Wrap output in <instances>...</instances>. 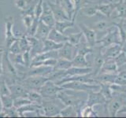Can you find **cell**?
<instances>
[{
    "label": "cell",
    "mask_w": 126,
    "mask_h": 118,
    "mask_svg": "<svg viewBox=\"0 0 126 118\" xmlns=\"http://www.w3.org/2000/svg\"><path fill=\"white\" fill-rule=\"evenodd\" d=\"M56 98L60 100L65 106L72 105L76 108L79 116H80V110L82 106L86 104V100H87L77 96L76 94H69L68 92V90L65 88L57 94Z\"/></svg>",
    "instance_id": "obj_1"
},
{
    "label": "cell",
    "mask_w": 126,
    "mask_h": 118,
    "mask_svg": "<svg viewBox=\"0 0 126 118\" xmlns=\"http://www.w3.org/2000/svg\"><path fill=\"white\" fill-rule=\"evenodd\" d=\"M125 94L124 93L121 94H113V98L110 101L106 102V105H104L106 109L108 115L110 117H114L117 116V114L119 112L120 109L125 105Z\"/></svg>",
    "instance_id": "obj_2"
},
{
    "label": "cell",
    "mask_w": 126,
    "mask_h": 118,
    "mask_svg": "<svg viewBox=\"0 0 126 118\" xmlns=\"http://www.w3.org/2000/svg\"><path fill=\"white\" fill-rule=\"evenodd\" d=\"M114 43H121V37L119 32H118V29L116 27V25L110 27L109 29L106 30V34L102 37L101 39H98L96 42V44L102 48H105V47L110 46Z\"/></svg>",
    "instance_id": "obj_3"
},
{
    "label": "cell",
    "mask_w": 126,
    "mask_h": 118,
    "mask_svg": "<svg viewBox=\"0 0 126 118\" xmlns=\"http://www.w3.org/2000/svg\"><path fill=\"white\" fill-rule=\"evenodd\" d=\"M63 88L73 91H80L88 94L93 90H98L100 88L99 84H90L80 81H70L61 85Z\"/></svg>",
    "instance_id": "obj_4"
},
{
    "label": "cell",
    "mask_w": 126,
    "mask_h": 118,
    "mask_svg": "<svg viewBox=\"0 0 126 118\" xmlns=\"http://www.w3.org/2000/svg\"><path fill=\"white\" fill-rule=\"evenodd\" d=\"M63 89L64 88L62 86H59L55 84V82L49 80L38 90V92L40 93L43 98L53 100L56 99L57 94Z\"/></svg>",
    "instance_id": "obj_5"
},
{
    "label": "cell",
    "mask_w": 126,
    "mask_h": 118,
    "mask_svg": "<svg viewBox=\"0 0 126 118\" xmlns=\"http://www.w3.org/2000/svg\"><path fill=\"white\" fill-rule=\"evenodd\" d=\"M14 18L12 17H7L5 19V49L6 50L9 49L14 42L18 40L14 32Z\"/></svg>",
    "instance_id": "obj_6"
},
{
    "label": "cell",
    "mask_w": 126,
    "mask_h": 118,
    "mask_svg": "<svg viewBox=\"0 0 126 118\" xmlns=\"http://www.w3.org/2000/svg\"><path fill=\"white\" fill-rule=\"evenodd\" d=\"M78 27L80 28V31L83 32V35L85 37L86 43L91 46L94 47L96 44L97 38H96V31L92 29L91 27L84 25L83 23L78 24Z\"/></svg>",
    "instance_id": "obj_7"
},
{
    "label": "cell",
    "mask_w": 126,
    "mask_h": 118,
    "mask_svg": "<svg viewBox=\"0 0 126 118\" xmlns=\"http://www.w3.org/2000/svg\"><path fill=\"white\" fill-rule=\"evenodd\" d=\"M58 58H62L72 61L77 54V47L69 42L64 43L63 46L58 50Z\"/></svg>",
    "instance_id": "obj_8"
},
{
    "label": "cell",
    "mask_w": 126,
    "mask_h": 118,
    "mask_svg": "<svg viewBox=\"0 0 126 118\" xmlns=\"http://www.w3.org/2000/svg\"><path fill=\"white\" fill-rule=\"evenodd\" d=\"M46 3L47 4V6H49L50 10L52 11L54 17L56 19V21L70 20L61 4H57L55 2L54 3L50 1H46Z\"/></svg>",
    "instance_id": "obj_9"
},
{
    "label": "cell",
    "mask_w": 126,
    "mask_h": 118,
    "mask_svg": "<svg viewBox=\"0 0 126 118\" xmlns=\"http://www.w3.org/2000/svg\"><path fill=\"white\" fill-rule=\"evenodd\" d=\"M106 103V100L102 94V93L98 90H93L88 93V97H87L86 104L90 106H94L96 105H105Z\"/></svg>",
    "instance_id": "obj_10"
},
{
    "label": "cell",
    "mask_w": 126,
    "mask_h": 118,
    "mask_svg": "<svg viewBox=\"0 0 126 118\" xmlns=\"http://www.w3.org/2000/svg\"><path fill=\"white\" fill-rule=\"evenodd\" d=\"M2 65H3V71H6L12 76L14 78L18 76V73L17 69H15L14 65H13V61L10 59V53L9 50L4 49L2 53Z\"/></svg>",
    "instance_id": "obj_11"
},
{
    "label": "cell",
    "mask_w": 126,
    "mask_h": 118,
    "mask_svg": "<svg viewBox=\"0 0 126 118\" xmlns=\"http://www.w3.org/2000/svg\"><path fill=\"white\" fill-rule=\"evenodd\" d=\"M42 107L43 116L45 117H55L59 115L62 109L61 107H59L54 102H51L50 101H45L44 98L42 103Z\"/></svg>",
    "instance_id": "obj_12"
},
{
    "label": "cell",
    "mask_w": 126,
    "mask_h": 118,
    "mask_svg": "<svg viewBox=\"0 0 126 118\" xmlns=\"http://www.w3.org/2000/svg\"><path fill=\"white\" fill-rule=\"evenodd\" d=\"M102 18L98 21L96 23L91 27L92 29H94L95 31H104L109 29L110 27L114 26L116 25V22L111 17H107L105 16H102Z\"/></svg>",
    "instance_id": "obj_13"
},
{
    "label": "cell",
    "mask_w": 126,
    "mask_h": 118,
    "mask_svg": "<svg viewBox=\"0 0 126 118\" xmlns=\"http://www.w3.org/2000/svg\"><path fill=\"white\" fill-rule=\"evenodd\" d=\"M9 88L10 90V95L14 99L17 98H28L29 96V90L18 83L14 82L13 84L9 85Z\"/></svg>",
    "instance_id": "obj_14"
},
{
    "label": "cell",
    "mask_w": 126,
    "mask_h": 118,
    "mask_svg": "<svg viewBox=\"0 0 126 118\" xmlns=\"http://www.w3.org/2000/svg\"><path fill=\"white\" fill-rule=\"evenodd\" d=\"M39 20L50 28H54L55 23H56V19L46 2L45 3H43V11Z\"/></svg>",
    "instance_id": "obj_15"
},
{
    "label": "cell",
    "mask_w": 126,
    "mask_h": 118,
    "mask_svg": "<svg viewBox=\"0 0 126 118\" xmlns=\"http://www.w3.org/2000/svg\"><path fill=\"white\" fill-rule=\"evenodd\" d=\"M122 50H123L122 44L114 43L105 48H102V53L106 58H115L122 52Z\"/></svg>",
    "instance_id": "obj_16"
},
{
    "label": "cell",
    "mask_w": 126,
    "mask_h": 118,
    "mask_svg": "<svg viewBox=\"0 0 126 118\" xmlns=\"http://www.w3.org/2000/svg\"><path fill=\"white\" fill-rule=\"evenodd\" d=\"M117 2H108V3H98V13L102 16L111 17L113 11L116 9Z\"/></svg>",
    "instance_id": "obj_17"
},
{
    "label": "cell",
    "mask_w": 126,
    "mask_h": 118,
    "mask_svg": "<svg viewBox=\"0 0 126 118\" xmlns=\"http://www.w3.org/2000/svg\"><path fill=\"white\" fill-rule=\"evenodd\" d=\"M118 71H119V68H118L114 58H106L100 73H117Z\"/></svg>",
    "instance_id": "obj_18"
},
{
    "label": "cell",
    "mask_w": 126,
    "mask_h": 118,
    "mask_svg": "<svg viewBox=\"0 0 126 118\" xmlns=\"http://www.w3.org/2000/svg\"><path fill=\"white\" fill-rule=\"evenodd\" d=\"M51 29H52V28L47 25L46 24H44L42 21L39 20L38 29H37L36 32H35V37L39 39V40H42V41L45 40V39H47V37H48L49 32Z\"/></svg>",
    "instance_id": "obj_19"
},
{
    "label": "cell",
    "mask_w": 126,
    "mask_h": 118,
    "mask_svg": "<svg viewBox=\"0 0 126 118\" xmlns=\"http://www.w3.org/2000/svg\"><path fill=\"white\" fill-rule=\"evenodd\" d=\"M98 3H96L93 1L92 2L85 5L80 10V13L82 14L84 16H86V17H92L98 13Z\"/></svg>",
    "instance_id": "obj_20"
},
{
    "label": "cell",
    "mask_w": 126,
    "mask_h": 118,
    "mask_svg": "<svg viewBox=\"0 0 126 118\" xmlns=\"http://www.w3.org/2000/svg\"><path fill=\"white\" fill-rule=\"evenodd\" d=\"M47 39L53 40L58 43H64L68 41V35H64V33H62L55 29L54 28H52L50 31Z\"/></svg>",
    "instance_id": "obj_21"
},
{
    "label": "cell",
    "mask_w": 126,
    "mask_h": 118,
    "mask_svg": "<svg viewBox=\"0 0 126 118\" xmlns=\"http://www.w3.org/2000/svg\"><path fill=\"white\" fill-rule=\"evenodd\" d=\"M92 67H75L72 66L65 71L66 76H75V75H84L92 73Z\"/></svg>",
    "instance_id": "obj_22"
},
{
    "label": "cell",
    "mask_w": 126,
    "mask_h": 118,
    "mask_svg": "<svg viewBox=\"0 0 126 118\" xmlns=\"http://www.w3.org/2000/svg\"><path fill=\"white\" fill-rule=\"evenodd\" d=\"M117 73H99L96 76H94L95 80L98 81V84L100 83L104 84H113L114 80H115Z\"/></svg>",
    "instance_id": "obj_23"
},
{
    "label": "cell",
    "mask_w": 126,
    "mask_h": 118,
    "mask_svg": "<svg viewBox=\"0 0 126 118\" xmlns=\"http://www.w3.org/2000/svg\"><path fill=\"white\" fill-rule=\"evenodd\" d=\"M48 58H58V50H52V51H47V52H43L41 54H37L36 56H35L32 62L33 61H41L47 60Z\"/></svg>",
    "instance_id": "obj_24"
},
{
    "label": "cell",
    "mask_w": 126,
    "mask_h": 118,
    "mask_svg": "<svg viewBox=\"0 0 126 118\" xmlns=\"http://www.w3.org/2000/svg\"><path fill=\"white\" fill-rule=\"evenodd\" d=\"M64 43H58L49 39H46L43 40V52H47V51L52 50H58L63 46ZM42 52V53H43Z\"/></svg>",
    "instance_id": "obj_25"
},
{
    "label": "cell",
    "mask_w": 126,
    "mask_h": 118,
    "mask_svg": "<svg viewBox=\"0 0 126 118\" xmlns=\"http://www.w3.org/2000/svg\"><path fill=\"white\" fill-rule=\"evenodd\" d=\"M73 66L75 67H92L91 63L87 60L86 56L77 54L72 60Z\"/></svg>",
    "instance_id": "obj_26"
},
{
    "label": "cell",
    "mask_w": 126,
    "mask_h": 118,
    "mask_svg": "<svg viewBox=\"0 0 126 118\" xmlns=\"http://www.w3.org/2000/svg\"><path fill=\"white\" fill-rule=\"evenodd\" d=\"M75 26V21L72 20H65V21H56L54 25V29L60 31L62 33H64L65 31L69 28H73Z\"/></svg>",
    "instance_id": "obj_27"
},
{
    "label": "cell",
    "mask_w": 126,
    "mask_h": 118,
    "mask_svg": "<svg viewBox=\"0 0 126 118\" xmlns=\"http://www.w3.org/2000/svg\"><path fill=\"white\" fill-rule=\"evenodd\" d=\"M99 91L102 93V94L105 98L106 102L110 101L113 96V90L111 88V84H104V83H100L99 84Z\"/></svg>",
    "instance_id": "obj_28"
},
{
    "label": "cell",
    "mask_w": 126,
    "mask_h": 118,
    "mask_svg": "<svg viewBox=\"0 0 126 118\" xmlns=\"http://www.w3.org/2000/svg\"><path fill=\"white\" fill-rule=\"evenodd\" d=\"M73 4H74V7H75V11H74V14L73 16L72 21H76V19L77 17L78 14L80 13V10L84 7L85 5L88 3L92 2L93 1L92 0H72Z\"/></svg>",
    "instance_id": "obj_29"
},
{
    "label": "cell",
    "mask_w": 126,
    "mask_h": 118,
    "mask_svg": "<svg viewBox=\"0 0 126 118\" xmlns=\"http://www.w3.org/2000/svg\"><path fill=\"white\" fill-rule=\"evenodd\" d=\"M116 27L118 29L122 45L126 42V20L119 19V21L116 22Z\"/></svg>",
    "instance_id": "obj_30"
},
{
    "label": "cell",
    "mask_w": 126,
    "mask_h": 118,
    "mask_svg": "<svg viewBox=\"0 0 126 118\" xmlns=\"http://www.w3.org/2000/svg\"><path fill=\"white\" fill-rule=\"evenodd\" d=\"M59 116L62 117H79V114L76 108L72 105L65 106V108L62 109Z\"/></svg>",
    "instance_id": "obj_31"
},
{
    "label": "cell",
    "mask_w": 126,
    "mask_h": 118,
    "mask_svg": "<svg viewBox=\"0 0 126 118\" xmlns=\"http://www.w3.org/2000/svg\"><path fill=\"white\" fill-rule=\"evenodd\" d=\"M80 117H98V114L94 111L92 106L88 105L87 104L84 105L80 110Z\"/></svg>",
    "instance_id": "obj_32"
},
{
    "label": "cell",
    "mask_w": 126,
    "mask_h": 118,
    "mask_svg": "<svg viewBox=\"0 0 126 118\" xmlns=\"http://www.w3.org/2000/svg\"><path fill=\"white\" fill-rule=\"evenodd\" d=\"M77 47V54H82L87 56L88 54H92L93 53V47H91L87 43H80L78 45L76 46Z\"/></svg>",
    "instance_id": "obj_33"
},
{
    "label": "cell",
    "mask_w": 126,
    "mask_h": 118,
    "mask_svg": "<svg viewBox=\"0 0 126 118\" xmlns=\"http://www.w3.org/2000/svg\"><path fill=\"white\" fill-rule=\"evenodd\" d=\"M61 5L62 6L63 9L65 10L66 14L68 15V17L70 20H72L73 16L74 14L75 7L74 4L72 0H63Z\"/></svg>",
    "instance_id": "obj_34"
},
{
    "label": "cell",
    "mask_w": 126,
    "mask_h": 118,
    "mask_svg": "<svg viewBox=\"0 0 126 118\" xmlns=\"http://www.w3.org/2000/svg\"><path fill=\"white\" fill-rule=\"evenodd\" d=\"M115 10L117 11V15L115 18L126 20V2L122 0L117 2V6Z\"/></svg>",
    "instance_id": "obj_35"
},
{
    "label": "cell",
    "mask_w": 126,
    "mask_h": 118,
    "mask_svg": "<svg viewBox=\"0 0 126 118\" xmlns=\"http://www.w3.org/2000/svg\"><path fill=\"white\" fill-rule=\"evenodd\" d=\"M73 66L72 61L68 60V59L58 58L57 60L56 65L54 66L55 69H62V70H67Z\"/></svg>",
    "instance_id": "obj_36"
},
{
    "label": "cell",
    "mask_w": 126,
    "mask_h": 118,
    "mask_svg": "<svg viewBox=\"0 0 126 118\" xmlns=\"http://www.w3.org/2000/svg\"><path fill=\"white\" fill-rule=\"evenodd\" d=\"M28 98H29L32 103L39 104V105H42L43 101V96L40 94V93H39L36 90H29Z\"/></svg>",
    "instance_id": "obj_37"
},
{
    "label": "cell",
    "mask_w": 126,
    "mask_h": 118,
    "mask_svg": "<svg viewBox=\"0 0 126 118\" xmlns=\"http://www.w3.org/2000/svg\"><path fill=\"white\" fill-rule=\"evenodd\" d=\"M113 84L121 86H126V69L118 71L116 74Z\"/></svg>",
    "instance_id": "obj_38"
},
{
    "label": "cell",
    "mask_w": 126,
    "mask_h": 118,
    "mask_svg": "<svg viewBox=\"0 0 126 118\" xmlns=\"http://www.w3.org/2000/svg\"><path fill=\"white\" fill-rule=\"evenodd\" d=\"M18 43H19L20 48H21V53L25 52V51H27V50H30L31 45H30L29 41L28 40V38H27L25 34H24L21 38H19Z\"/></svg>",
    "instance_id": "obj_39"
},
{
    "label": "cell",
    "mask_w": 126,
    "mask_h": 118,
    "mask_svg": "<svg viewBox=\"0 0 126 118\" xmlns=\"http://www.w3.org/2000/svg\"><path fill=\"white\" fill-rule=\"evenodd\" d=\"M82 36H83V32L81 31L75 34H69L68 35V42H69L71 44H73L74 46H77L80 43H81Z\"/></svg>",
    "instance_id": "obj_40"
},
{
    "label": "cell",
    "mask_w": 126,
    "mask_h": 118,
    "mask_svg": "<svg viewBox=\"0 0 126 118\" xmlns=\"http://www.w3.org/2000/svg\"><path fill=\"white\" fill-rule=\"evenodd\" d=\"M21 18H22V22L27 30L29 29L35 19V15L30 14H21Z\"/></svg>",
    "instance_id": "obj_41"
},
{
    "label": "cell",
    "mask_w": 126,
    "mask_h": 118,
    "mask_svg": "<svg viewBox=\"0 0 126 118\" xmlns=\"http://www.w3.org/2000/svg\"><path fill=\"white\" fill-rule=\"evenodd\" d=\"M39 22V19L35 17L32 24V25L30 26V28L29 29L26 30L25 33L27 36H35V32H36L37 29H38Z\"/></svg>",
    "instance_id": "obj_42"
},
{
    "label": "cell",
    "mask_w": 126,
    "mask_h": 118,
    "mask_svg": "<svg viewBox=\"0 0 126 118\" xmlns=\"http://www.w3.org/2000/svg\"><path fill=\"white\" fill-rule=\"evenodd\" d=\"M2 102L3 109H8L14 106V98L11 95H0Z\"/></svg>",
    "instance_id": "obj_43"
},
{
    "label": "cell",
    "mask_w": 126,
    "mask_h": 118,
    "mask_svg": "<svg viewBox=\"0 0 126 118\" xmlns=\"http://www.w3.org/2000/svg\"><path fill=\"white\" fill-rule=\"evenodd\" d=\"M32 103L28 98H17L14 99V106L16 108L21 107L23 105H25L27 104Z\"/></svg>",
    "instance_id": "obj_44"
},
{
    "label": "cell",
    "mask_w": 126,
    "mask_h": 118,
    "mask_svg": "<svg viewBox=\"0 0 126 118\" xmlns=\"http://www.w3.org/2000/svg\"><path fill=\"white\" fill-rule=\"evenodd\" d=\"M117 65L118 66V68H121V67L124 66L126 65V53L124 50H122V52L118 55L117 57H116L114 58Z\"/></svg>",
    "instance_id": "obj_45"
},
{
    "label": "cell",
    "mask_w": 126,
    "mask_h": 118,
    "mask_svg": "<svg viewBox=\"0 0 126 118\" xmlns=\"http://www.w3.org/2000/svg\"><path fill=\"white\" fill-rule=\"evenodd\" d=\"M43 0H39L36 5L35 6V17L40 19V17L43 11Z\"/></svg>",
    "instance_id": "obj_46"
},
{
    "label": "cell",
    "mask_w": 126,
    "mask_h": 118,
    "mask_svg": "<svg viewBox=\"0 0 126 118\" xmlns=\"http://www.w3.org/2000/svg\"><path fill=\"white\" fill-rule=\"evenodd\" d=\"M0 95H10V90L5 80L0 81Z\"/></svg>",
    "instance_id": "obj_47"
},
{
    "label": "cell",
    "mask_w": 126,
    "mask_h": 118,
    "mask_svg": "<svg viewBox=\"0 0 126 118\" xmlns=\"http://www.w3.org/2000/svg\"><path fill=\"white\" fill-rule=\"evenodd\" d=\"M8 50H9L10 54H13V55L21 53V48H20V46L18 43V40L15 41L12 43L11 46L9 47V49H8Z\"/></svg>",
    "instance_id": "obj_48"
},
{
    "label": "cell",
    "mask_w": 126,
    "mask_h": 118,
    "mask_svg": "<svg viewBox=\"0 0 126 118\" xmlns=\"http://www.w3.org/2000/svg\"><path fill=\"white\" fill-rule=\"evenodd\" d=\"M3 110L6 113V117H19V113L17 112V109L14 106H12L8 109H3Z\"/></svg>",
    "instance_id": "obj_49"
},
{
    "label": "cell",
    "mask_w": 126,
    "mask_h": 118,
    "mask_svg": "<svg viewBox=\"0 0 126 118\" xmlns=\"http://www.w3.org/2000/svg\"><path fill=\"white\" fill-rule=\"evenodd\" d=\"M23 58H24V61H25V67H30V65L32 63V57L30 54V50H27L25 52H23Z\"/></svg>",
    "instance_id": "obj_50"
},
{
    "label": "cell",
    "mask_w": 126,
    "mask_h": 118,
    "mask_svg": "<svg viewBox=\"0 0 126 118\" xmlns=\"http://www.w3.org/2000/svg\"><path fill=\"white\" fill-rule=\"evenodd\" d=\"M14 56V58L13 59L14 63H15V64H17V65H21L25 66V61H24V58H23L22 53L15 54Z\"/></svg>",
    "instance_id": "obj_51"
},
{
    "label": "cell",
    "mask_w": 126,
    "mask_h": 118,
    "mask_svg": "<svg viewBox=\"0 0 126 118\" xmlns=\"http://www.w3.org/2000/svg\"><path fill=\"white\" fill-rule=\"evenodd\" d=\"M14 3L17 8H18L21 10H25L27 7V6L29 5L28 4V0H15Z\"/></svg>",
    "instance_id": "obj_52"
},
{
    "label": "cell",
    "mask_w": 126,
    "mask_h": 118,
    "mask_svg": "<svg viewBox=\"0 0 126 118\" xmlns=\"http://www.w3.org/2000/svg\"><path fill=\"white\" fill-rule=\"evenodd\" d=\"M2 53L0 52V76L3 73V65H2Z\"/></svg>",
    "instance_id": "obj_53"
},
{
    "label": "cell",
    "mask_w": 126,
    "mask_h": 118,
    "mask_svg": "<svg viewBox=\"0 0 126 118\" xmlns=\"http://www.w3.org/2000/svg\"><path fill=\"white\" fill-rule=\"evenodd\" d=\"M118 113H126V105H124L120 109Z\"/></svg>",
    "instance_id": "obj_54"
},
{
    "label": "cell",
    "mask_w": 126,
    "mask_h": 118,
    "mask_svg": "<svg viewBox=\"0 0 126 118\" xmlns=\"http://www.w3.org/2000/svg\"><path fill=\"white\" fill-rule=\"evenodd\" d=\"M3 110V105H2V102L1 99V96H0V112H2Z\"/></svg>",
    "instance_id": "obj_55"
},
{
    "label": "cell",
    "mask_w": 126,
    "mask_h": 118,
    "mask_svg": "<svg viewBox=\"0 0 126 118\" xmlns=\"http://www.w3.org/2000/svg\"><path fill=\"white\" fill-rule=\"evenodd\" d=\"M63 0H54V2L55 3H57V4H62Z\"/></svg>",
    "instance_id": "obj_56"
},
{
    "label": "cell",
    "mask_w": 126,
    "mask_h": 118,
    "mask_svg": "<svg viewBox=\"0 0 126 118\" xmlns=\"http://www.w3.org/2000/svg\"><path fill=\"white\" fill-rule=\"evenodd\" d=\"M122 46H123V50L125 51V52L126 53V42L124 43V44L123 45H122Z\"/></svg>",
    "instance_id": "obj_57"
},
{
    "label": "cell",
    "mask_w": 126,
    "mask_h": 118,
    "mask_svg": "<svg viewBox=\"0 0 126 118\" xmlns=\"http://www.w3.org/2000/svg\"><path fill=\"white\" fill-rule=\"evenodd\" d=\"M31 2H32V0H28V4L31 3Z\"/></svg>",
    "instance_id": "obj_58"
},
{
    "label": "cell",
    "mask_w": 126,
    "mask_h": 118,
    "mask_svg": "<svg viewBox=\"0 0 126 118\" xmlns=\"http://www.w3.org/2000/svg\"><path fill=\"white\" fill-rule=\"evenodd\" d=\"M3 51H4L3 48H0V52H3Z\"/></svg>",
    "instance_id": "obj_59"
},
{
    "label": "cell",
    "mask_w": 126,
    "mask_h": 118,
    "mask_svg": "<svg viewBox=\"0 0 126 118\" xmlns=\"http://www.w3.org/2000/svg\"><path fill=\"white\" fill-rule=\"evenodd\" d=\"M108 2H113V0H107Z\"/></svg>",
    "instance_id": "obj_60"
},
{
    "label": "cell",
    "mask_w": 126,
    "mask_h": 118,
    "mask_svg": "<svg viewBox=\"0 0 126 118\" xmlns=\"http://www.w3.org/2000/svg\"><path fill=\"white\" fill-rule=\"evenodd\" d=\"M122 1H124L125 2H126V0H122Z\"/></svg>",
    "instance_id": "obj_61"
},
{
    "label": "cell",
    "mask_w": 126,
    "mask_h": 118,
    "mask_svg": "<svg viewBox=\"0 0 126 118\" xmlns=\"http://www.w3.org/2000/svg\"><path fill=\"white\" fill-rule=\"evenodd\" d=\"M0 48H2V47H1V46H0Z\"/></svg>",
    "instance_id": "obj_62"
},
{
    "label": "cell",
    "mask_w": 126,
    "mask_h": 118,
    "mask_svg": "<svg viewBox=\"0 0 126 118\" xmlns=\"http://www.w3.org/2000/svg\"><path fill=\"white\" fill-rule=\"evenodd\" d=\"M125 88H126V86H125Z\"/></svg>",
    "instance_id": "obj_63"
}]
</instances>
